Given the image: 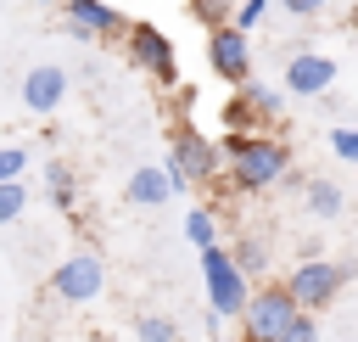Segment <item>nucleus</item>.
I'll list each match as a JSON object with an SVG mask.
<instances>
[{
    "mask_svg": "<svg viewBox=\"0 0 358 342\" xmlns=\"http://www.w3.org/2000/svg\"><path fill=\"white\" fill-rule=\"evenodd\" d=\"M123 39H129V67H134V73H145V78H151V84H162V90H173V84H179L173 39H168L157 22H134Z\"/></svg>",
    "mask_w": 358,
    "mask_h": 342,
    "instance_id": "423d86ee",
    "label": "nucleus"
},
{
    "mask_svg": "<svg viewBox=\"0 0 358 342\" xmlns=\"http://www.w3.org/2000/svg\"><path fill=\"white\" fill-rule=\"evenodd\" d=\"M207 62H213V73H218L229 90L246 84V78H252V45H246V34L229 28V22H218V28L207 34Z\"/></svg>",
    "mask_w": 358,
    "mask_h": 342,
    "instance_id": "1a4fd4ad",
    "label": "nucleus"
},
{
    "mask_svg": "<svg viewBox=\"0 0 358 342\" xmlns=\"http://www.w3.org/2000/svg\"><path fill=\"white\" fill-rule=\"evenodd\" d=\"M291 314H296V303H291V292L280 286V280H268L263 292H246V303H241V325H246V336L252 342H274L285 325H291Z\"/></svg>",
    "mask_w": 358,
    "mask_h": 342,
    "instance_id": "6e6552de",
    "label": "nucleus"
},
{
    "mask_svg": "<svg viewBox=\"0 0 358 342\" xmlns=\"http://www.w3.org/2000/svg\"><path fill=\"white\" fill-rule=\"evenodd\" d=\"M302 202H308V213L313 219H341V207H347V191H341V179H302Z\"/></svg>",
    "mask_w": 358,
    "mask_h": 342,
    "instance_id": "ddd939ff",
    "label": "nucleus"
},
{
    "mask_svg": "<svg viewBox=\"0 0 358 342\" xmlns=\"http://www.w3.org/2000/svg\"><path fill=\"white\" fill-rule=\"evenodd\" d=\"M218 163L235 179V191H268L291 168V151H285V140L257 129V135H224L218 140Z\"/></svg>",
    "mask_w": 358,
    "mask_h": 342,
    "instance_id": "f257e3e1",
    "label": "nucleus"
},
{
    "mask_svg": "<svg viewBox=\"0 0 358 342\" xmlns=\"http://www.w3.org/2000/svg\"><path fill=\"white\" fill-rule=\"evenodd\" d=\"M45 191H50V202H56L62 213H73V168H67L62 157L45 163Z\"/></svg>",
    "mask_w": 358,
    "mask_h": 342,
    "instance_id": "dca6fc26",
    "label": "nucleus"
},
{
    "mask_svg": "<svg viewBox=\"0 0 358 342\" xmlns=\"http://www.w3.org/2000/svg\"><path fill=\"white\" fill-rule=\"evenodd\" d=\"M22 168H28V151L22 146H0V179H22Z\"/></svg>",
    "mask_w": 358,
    "mask_h": 342,
    "instance_id": "5701e85b",
    "label": "nucleus"
},
{
    "mask_svg": "<svg viewBox=\"0 0 358 342\" xmlns=\"http://www.w3.org/2000/svg\"><path fill=\"white\" fill-rule=\"evenodd\" d=\"M62 28L90 45V39H117L123 34V17L106 0H62Z\"/></svg>",
    "mask_w": 358,
    "mask_h": 342,
    "instance_id": "9d476101",
    "label": "nucleus"
},
{
    "mask_svg": "<svg viewBox=\"0 0 358 342\" xmlns=\"http://www.w3.org/2000/svg\"><path fill=\"white\" fill-rule=\"evenodd\" d=\"M330 151H336L341 163H358V129H347V123H336V129H330Z\"/></svg>",
    "mask_w": 358,
    "mask_h": 342,
    "instance_id": "4be33fe9",
    "label": "nucleus"
},
{
    "mask_svg": "<svg viewBox=\"0 0 358 342\" xmlns=\"http://www.w3.org/2000/svg\"><path fill=\"white\" fill-rule=\"evenodd\" d=\"M229 258H235L241 275H268V241H263V235H241V241L229 247Z\"/></svg>",
    "mask_w": 358,
    "mask_h": 342,
    "instance_id": "2eb2a0df",
    "label": "nucleus"
},
{
    "mask_svg": "<svg viewBox=\"0 0 358 342\" xmlns=\"http://www.w3.org/2000/svg\"><path fill=\"white\" fill-rule=\"evenodd\" d=\"M224 135H257L263 123H285V95L268 84H235V95L224 101Z\"/></svg>",
    "mask_w": 358,
    "mask_h": 342,
    "instance_id": "20e7f679",
    "label": "nucleus"
},
{
    "mask_svg": "<svg viewBox=\"0 0 358 342\" xmlns=\"http://www.w3.org/2000/svg\"><path fill=\"white\" fill-rule=\"evenodd\" d=\"M101 286H106V264H101V252H95V247L67 252V258L56 264V275H50V297H62L67 308L95 303V297H101Z\"/></svg>",
    "mask_w": 358,
    "mask_h": 342,
    "instance_id": "0eeeda50",
    "label": "nucleus"
},
{
    "mask_svg": "<svg viewBox=\"0 0 358 342\" xmlns=\"http://www.w3.org/2000/svg\"><path fill=\"white\" fill-rule=\"evenodd\" d=\"M347 342H352V336H347Z\"/></svg>",
    "mask_w": 358,
    "mask_h": 342,
    "instance_id": "cd10ccee",
    "label": "nucleus"
},
{
    "mask_svg": "<svg viewBox=\"0 0 358 342\" xmlns=\"http://www.w3.org/2000/svg\"><path fill=\"white\" fill-rule=\"evenodd\" d=\"M280 6H285L291 17H319V11L330 6V0H280Z\"/></svg>",
    "mask_w": 358,
    "mask_h": 342,
    "instance_id": "393cba45",
    "label": "nucleus"
},
{
    "mask_svg": "<svg viewBox=\"0 0 358 342\" xmlns=\"http://www.w3.org/2000/svg\"><path fill=\"white\" fill-rule=\"evenodd\" d=\"M218 342H224V336H218Z\"/></svg>",
    "mask_w": 358,
    "mask_h": 342,
    "instance_id": "bb28decb",
    "label": "nucleus"
},
{
    "mask_svg": "<svg viewBox=\"0 0 358 342\" xmlns=\"http://www.w3.org/2000/svg\"><path fill=\"white\" fill-rule=\"evenodd\" d=\"M134 342H179V325L168 314H140L134 320Z\"/></svg>",
    "mask_w": 358,
    "mask_h": 342,
    "instance_id": "f3484780",
    "label": "nucleus"
},
{
    "mask_svg": "<svg viewBox=\"0 0 358 342\" xmlns=\"http://www.w3.org/2000/svg\"><path fill=\"white\" fill-rule=\"evenodd\" d=\"M330 84H336V62L324 50H296L285 62V90L291 95H324Z\"/></svg>",
    "mask_w": 358,
    "mask_h": 342,
    "instance_id": "f8f14e48",
    "label": "nucleus"
},
{
    "mask_svg": "<svg viewBox=\"0 0 358 342\" xmlns=\"http://www.w3.org/2000/svg\"><path fill=\"white\" fill-rule=\"evenodd\" d=\"M229 6H235V0H196V11H201L213 28H218V22H229Z\"/></svg>",
    "mask_w": 358,
    "mask_h": 342,
    "instance_id": "b1692460",
    "label": "nucleus"
},
{
    "mask_svg": "<svg viewBox=\"0 0 358 342\" xmlns=\"http://www.w3.org/2000/svg\"><path fill=\"white\" fill-rule=\"evenodd\" d=\"M274 342H324V336H319V314H313V308H296L291 325H285Z\"/></svg>",
    "mask_w": 358,
    "mask_h": 342,
    "instance_id": "6ab92c4d",
    "label": "nucleus"
},
{
    "mask_svg": "<svg viewBox=\"0 0 358 342\" xmlns=\"http://www.w3.org/2000/svg\"><path fill=\"white\" fill-rule=\"evenodd\" d=\"M347 280H352V269H347V264H336V258H324V252H308V258H302L280 286L291 292V303H296V308H313V314H319V308H330V303L341 297V286H347Z\"/></svg>",
    "mask_w": 358,
    "mask_h": 342,
    "instance_id": "7ed1b4c3",
    "label": "nucleus"
},
{
    "mask_svg": "<svg viewBox=\"0 0 358 342\" xmlns=\"http://www.w3.org/2000/svg\"><path fill=\"white\" fill-rule=\"evenodd\" d=\"M196 252H201V280H207V303H213V314L235 320V314H241V303H246V292H252V280L235 269L229 247L207 241V247H196Z\"/></svg>",
    "mask_w": 358,
    "mask_h": 342,
    "instance_id": "39448f33",
    "label": "nucleus"
},
{
    "mask_svg": "<svg viewBox=\"0 0 358 342\" xmlns=\"http://www.w3.org/2000/svg\"><path fill=\"white\" fill-rule=\"evenodd\" d=\"M22 207H28V191H22V179H0V224H11Z\"/></svg>",
    "mask_w": 358,
    "mask_h": 342,
    "instance_id": "412c9836",
    "label": "nucleus"
},
{
    "mask_svg": "<svg viewBox=\"0 0 358 342\" xmlns=\"http://www.w3.org/2000/svg\"><path fill=\"white\" fill-rule=\"evenodd\" d=\"M62 101H67V67L39 62V67H28V73H22V107H28L34 118H50Z\"/></svg>",
    "mask_w": 358,
    "mask_h": 342,
    "instance_id": "9b49d317",
    "label": "nucleus"
},
{
    "mask_svg": "<svg viewBox=\"0 0 358 342\" xmlns=\"http://www.w3.org/2000/svg\"><path fill=\"white\" fill-rule=\"evenodd\" d=\"M123 196H129L134 207H162V202H173V191H168V174H162V168H134Z\"/></svg>",
    "mask_w": 358,
    "mask_h": 342,
    "instance_id": "4468645a",
    "label": "nucleus"
},
{
    "mask_svg": "<svg viewBox=\"0 0 358 342\" xmlns=\"http://www.w3.org/2000/svg\"><path fill=\"white\" fill-rule=\"evenodd\" d=\"M168 191L173 196H185L190 185H207V179H218V140L213 135H201V129H179L173 135V146H168Z\"/></svg>",
    "mask_w": 358,
    "mask_h": 342,
    "instance_id": "f03ea898",
    "label": "nucleus"
},
{
    "mask_svg": "<svg viewBox=\"0 0 358 342\" xmlns=\"http://www.w3.org/2000/svg\"><path fill=\"white\" fill-rule=\"evenodd\" d=\"M263 11H268V0H235V6H229V28L252 34V28L263 22Z\"/></svg>",
    "mask_w": 358,
    "mask_h": 342,
    "instance_id": "aec40b11",
    "label": "nucleus"
},
{
    "mask_svg": "<svg viewBox=\"0 0 358 342\" xmlns=\"http://www.w3.org/2000/svg\"><path fill=\"white\" fill-rule=\"evenodd\" d=\"M241 342H252V336H241Z\"/></svg>",
    "mask_w": 358,
    "mask_h": 342,
    "instance_id": "a878e982",
    "label": "nucleus"
},
{
    "mask_svg": "<svg viewBox=\"0 0 358 342\" xmlns=\"http://www.w3.org/2000/svg\"><path fill=\"white\" fill-rule=\"evenodd\" d=\"M185 235H190V247L218 241V219H213V207H190V213H185Z\"/></svg>",
    "mask_w": 358,
    "mask_h": 342,
    "instance_id": "a211bd4d",
    "label": "nucleus"
}]
</instances>
